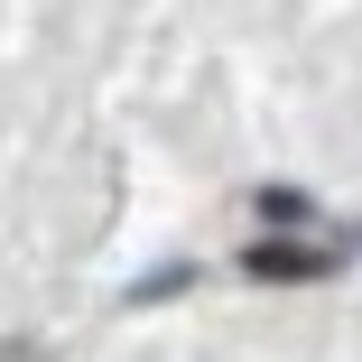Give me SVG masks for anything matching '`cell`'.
Segmentation results:
<instances>
[{"mask_svg": "<svg viewBox=\"0 0 362 362\" xmlns=\"http://www.w3.org/2000/svg\"><path fill=\"white\" fill-rule=\"evenodd\" d=\"M353 242H362V223H353Z\"/></svg>", "mask_w": 362, "mask_h": 362, "instance_id": "obj_3", "label": "cell"}, {"mask_svg": "<svg viewBox=\"0 0 362 362\" xmlns=\"http://www.w3.org/2000/svg\"><path fill=\"white\" fill-rule=\"evenodd\" d=\"M260 214H269V223H316V204L298 186H260Z\"/></svg>", "mask_w": 362, "mask_h": 362, "instance_id": "obj_2", "label": "cell"}, {"mask_svg": "<svg viewBox=\"0 0 362 362\" xmlns=\"http://www.w3.org/2000/svg\"><path fill=\"white\" fill-rule=\"evenodd\" d=\"M344 260L325 251V242H288V233H269V242H251L242 251V279H269V288H298V279H334Z\"/></svg>", "mask_w": 362, "mask_h": 362, "instance_id": "obj_1", "label": "cell"}]
</instances>
